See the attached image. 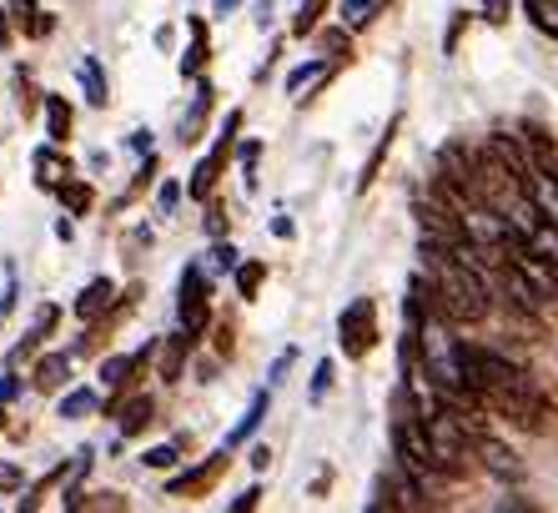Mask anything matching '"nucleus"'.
Returning a JSON list of instances; mask_svg holds the SVG:
<instances>
[{
  "label": "nucleus",
  "instance_id": "a878e982",
  "mask_svg": "<svg viewBox=\"0 0 558 513\" xmlns=\"http://www.w3.org/2000/svg\"><path fill=\"white\" fill-rule=\"evenodd\" d=\"M56 484H65V463H56L51 474L40 478V484H36V488H31L26 499H21V513H26V509H36V503H40V499H46V493H51V488H56Z\"/></svg>",
  "mask_w": 558,
  "mask_h": 513
},
{
  "label": "nucleus",
  "instance_id": "f704fd0d",
  "mask_svg": "<svg viewBox=\"0 0 558 513\" xmlns=\"http://www.w3.org/2000/svg\"><path fill=\"white\" fill-rule=\"evenodd\" d=\"M211 267L232 272V267H236V247H232V242H217V247H211Z\"/></svg>",
  "mask_w": 558,
  "mask_h": 513
},
{
  "label": "nucleus",
  "instance_id": "aec40b11",
  "mask_svg": "<svg viewBox=\"0 0 558 513\" xmlns=\"http://www.w3.org/2000/svg\"><path fill=\"white\" fill-rule=\"evenodd\" d=\"M327 5H332V0H302V5H298V15H292V36H312V30L323 26Z\"/></svg>",
  "mask_w": 558,
  "mask_h": 513
},
{
  "label": "nucleus",
  "instance_id": "f3484780",
  "mask_svg": "<svg viewBox=\"0 0 558 513\" xmlns=\"http://www.w3.org/2000/svg\"><path fill=\"white\" fill-rule=\"evenodd\" d=\"M327 76H332V61H327V56H323V61H307V66H298L292 76H287V96H298V101H302V91L323 86Z\"/></svg>",
  "mask_w": 558,
  "mask_h": 513
},
{
  "label": "nucleus",
  "instance_id": "f257e3e1",
  "mask_svg": "<svg viewBox=\"0 0 558 513\" xmlns=\"http://www.w3.org/2000/svg\"><path fill=\"white\" fill-rule=\"evenodd\" d=\"M483 403H488L494 413H504L508 423L529 428V433H544L548 423H554V403H548V393L529 378V372L513 378V382H504V388H494V393H483Z\"/></svg>",
  "mask_w": 558,
  "mask_h": 513
},
{
  "label": "nucleus",
  "instance_id": "473e14b6",
  "mask_svg": "<svg viewBox=\"0 0 558 513\" xmlns=\"http://www.w3.org/2000/svg\"><path fill=\"white\" fill-rule=\"evenodd\" d=\"M207 232L211 237H227V207L221 201H207Z\"/></svg>",
  "mask_w": 558,
  "mask_h": 513
},
{
  "label": "nucleus",
  "instance_id": "cd10ccee",
  "mask_svg": "<svg viewBox=\"0 0 558 513\" xmlns=\"http://www.w3.org/2000/svg\"><path fill=\"white\" fill-rule=\"evenodd\" d=\"M81 81H86V91H92V106L111 101V96H106V81H101V66H96V61H86V66H81Z\"/></svg>",
  "mask_w": 558,
  "mask_h": 513
},
{
  "label": "nucleus",
  "instance_id": "412c9836",
  "mask_svg": "<svg viewBox=\"0 0 558 513\" xmlns=\"http://www.w3.org/2000/svg\"><path fill=\"white\" fill-rule=\"evenodd\" d=\"M61 201H65V211H71V217H86V211H92V201H96L92 182H76V176H71V182L61 186Z\"/></svg>",
  "mask_w": 558,
  "mask_h": 513
},
{
  "label": "nucleus",
  "instance_id": "2eb2a0df",
  "mask_svg": "<svg viewBox=\"0 0 558 513\" xmlns=\"http://www.w3.org/2000/svg\"><path fill=\"white\" fill-rule=\"evenodd\" d=\"M207 111H211V86H207V81H202V86H196V101H192V111H186V117H182V136H177V142H182V146L202 142V126H207Z\"/></svg>",
  "mask_w": 558,
  "mask_h": 513
},
{
  "label": "nucleus",
  "instance_id": "ea45409f",
  "mask_svg": "<svg viewBox=\"0 0 558 513\" xmlns=\"http://www.w3.org/2000/svg\"><path fill=\"white\" fill-rule=\"evenodd\" d=\"M0 428H5V403H0Z\"/></svg>",
  "mask_w": 558,
  "mask_h": 513
},
{
  "label": "nucleus",
  "instance_id": "b1692460",
  "mask_svg": "<svg viewBox=\"0 0 558 513\" xmlns=\"http://www.w3.org/2000/svg\"><path fill=\"white\" fill-rule=\"evenodd\" d=\"M96 388H76V393H65L61 398V418H86V413H96Z\"/></svg>",
  "mask_w": 558,
  "mask_h": 513
},
{
  "label": "nucleus",
  "instance_id": "0eeeda50",
  "mask_svg": "<svg viewBox=\"0 0 558 513\" xmlns=\"http://www.w3.org/2000/svg\"><path fill=\"white\" fill-rule=\"evenodd\" d=\"M111 307H117V282H111V277H96V282L81 288V297H76L71 313H76L81 322H96V317H106Z\"/></svg>",
  "mask_w": 558,
  "mask_h": 513
},
{
  "label": "nucleus",
  "instance_id": "9b49d317",
  "mask_svg": "<svg viewBox=\"0 0 558 513\" xmlns=\"http://www.w3.org/2000/svg\"><path fill=\"white\" fill-rule=\"evenodd\" d=\"M192 342H196V332H177V338H167L161 347H156V372H161V382H177L182 378V368H186V357H192Z\"/></svg>",
  "mask_w": 558,
  "mask_h": 513
},
{
  "label": "nucleus",
  "instance_id": "423d86ee",
  "mask_svg": "<svg viewBox=\"0 0 558 513\" xmlns=\"http://www.w3.org/2000/svg\"><path fill=\"white\" fill-rule=\"evenodd\" d=\"M56 322H61V307H56V303H40V307H36V322H31V332H26V338H21V342H15V347H11V357H5V363H11V368H15V363H26V357L36 353L40 342H46V338H51V332H56Z\"/></svg>",
  "mask_w": 558,
  "mask_h": 513
},
{
  "label": "nucleus",
  "instance_id": "c756f323",
  "mask_svg": "<svg viewBox=\"0 0 558 513\" xmlns=\"http://www.w3.org/2000/svg\"><path fill=\"white\" fill-rule=\"evenodd\" d=\"M327 388H332V363H317V372H312V403H323Z\"/></svg>",
  "mask_w": 558,
  "mask_h": 513
},
{
  "label": "nucleus",
  "instance_id": "f03ea898",
  "mask_svg": "<svg viewBox=\"0 0 558 513\" xmlns=\"http://www.w3.org/2000/svg\"><path fill=\"white\" fill-rule=\"evenodd\" d=\"M242 121H247V117H242V111H232V117H227V126H221V136H217V146L196 161L192 182H186V197H192V201H211V192H217V182H221V167H227V157H232V146H236V132H242Z\"/></svg>",
  "mask_w": 558,
  "mask_h": 513
},
{
  "label": "nucleus",
  "instance_id": "a211bd4d",
  "mask_svg": "<svg viewBox=\"0 0 558 513\" xmlns=\"http://www.w3.org/2000/svg\"><path fill=\"white\" fill-rule=\"evenodd\" d=\"M11 11H15V26L26 30V36H51L56 21H51L46 11H40L36 0H11Z\"/></svg>",
  "mask_w": 558,
  "mask_h": 513
},
{
  "label": "nucleus",
  "instance_id": "4468645a",
  "mask_svg": "<svg viewBox=\"0 0 558 513\" xmlns=\"http://www.w3.org/2000/svg\"><path fill=\"white\" fill-rule=\"evenodd\" d=\"M186 30H192V51L182 56V76H202V71H207V61H211L207 21H202V15H192V21H186Z\"/></svg>",
  "mask_w": 558,
  "mask_h": 513
},
{
  "label": "nucleus",
  "instance_id": "c9c22d12",
  "mask_svg": "<svg viewBox=\"0 0 558 513\" xmlns=\"http://www.w3.org/2000/svg\"><path fill=\"white\" fill-rule=\"evenodd\" d=\"M508 5H513V0H483V21H488V26H504Z\"/></svg>",
  "mask_w": 558,
  "mask_h": 513
},
{
  "label": "nucleus",
  "instance_id": "1a4fd4ad",
  "mask_svg": "<svg viewBox=\"0 0 558 513\" xmlns=\"http://www.w3.org/2000/svg\"><path fill=\"white\" fill-rule=\"evenodd\" d=\"M71 363H76L71 353L36 357V368H31V388H36V393H61L65 382H71Z\"/></svg>",
  "mask_w": 558,
  "mask_h": 513
},
{
  "label": "nucleus",
  "instance_id": "7c9ffc66",
  "mask_svg": "<svg viewBox=\"0 0 558 513\" xmlns=\"http://www.w3.org/2000/svg\"><path fill=\"white\" fill-rule=\"evenodd\" d=\"M21 484H26V474H21V463H0V493H15Z\"/></svg>",
  "mask_w": 558,
  "mask_h": 513
},
{
  "label": "nucleus",
  "instance_id": "e433bc0d",
  "mask_svg": "<svg viewBox=\"0 0 558 513\" xmlns=\"http://www.w3.org/2000/svg\"><path fill=\"white\" fill-rule=\"evenodd\" d=\"M232 347H236V342H232V322H221V328H217V353L232 357Z\"/></svg>",
  "mask_w": 558,
  "mask_h": 513
},
{
  "label": "nucleus",
  "instance_id": "dca6fc26",
  "mask_svg": "<svg viewBox=\"0 0 558 513\" xmlns=\"http://www.w3.org/2000/svg\"><path fill=\"white\" fill-rule=\"evenodd\" d=\"M71 126H76V111H71V101H65V96H46V136L61 146L65 136H71Z\"/></svg>",
  "mask_w": 558,
  "mask_h": 513
},
{
  "label": "nucleus",
  "instance_id": "4be33fe9",
  "mask_svg": "<svg viewBox=\"0 0 558 513\" xmlns=\"http://www.w3.org/2000/svg\"><path fill=\"white\" fill-rule=\"evenodd\" d=\"M523 11H529V21L544 30V36L558 40V0H523Z\"/></svg>",
  "mask_w": 558,
  "mask_h": 513
},
{
  "label": "nucleus",
  "instance_id": "39448f33",
  "mask_svg": "<svg viewBox=\"0 0 558 513\" xmlns=\"http://www.w3.org/2000/svg\"><path fill=\"white\" fill-rule=\"evenodd\" d=\"M227 463H232V448L221 443V448H217V453H211L207 463H196L192 474H177V478H171L167 488H171V493H177V499H202V493H207V488L217 484L221 474H227Z\"/></svg>",
  "mask_w": 558,
  "mask_h": 513
},
{
  "label": "nucleus",
  "instance_id": "6e6552de",
  "mask_svg": "<svg viewBox=\"0 0 558 513\" xmlns=\"http://www.w3.org/2000/svg\"><path fill=\"white\" fill-rule=\"evenodd\" d=\"M473 448H478V459H483V468H488V474H498V478H519V474H523L519 453H513V448H504L494 433H483V428H478Z\"/></svg>",
  "mask_w": 558,
  "mask_h": 513
},
{
  "label": "nucleus",
  "instance_id": "ddd939ff",
  "mask_svg": "<svg viewBox=\"0 0 558 513\" xmlns=\"http://www.w3.org/2000/svg\"><path fill=\"white\" fill-rule=\"evenodd\" d=\"M398 132H403V117H392V121H388V132L377 136L373 157L363 161V176H357V192H367V186L377 182V171H383V161H388V151H392V142H398Z\"/></svg>",
  "mask_w": 558,
  "mask_h": 513
},
{
  "label": "nucleus",
  "instance_id": "5701e85b",
  "mask_svg": "<svg viewBox=\"0 0 558 513\" xmlns=\"http://www.w3.org/2000/svg\"><path fill=\"white\" fill-rule=\"evenodd\" d=\"M377 11H383V0H342V26H348V30H363Z\"/></svg>",
  "mask_w": 558,
  "mask_h": 513
},
{
  "label": "nucleus",
  "instance_id": "393cba45",
  "mask_svg": "<svg viewBox=\"0 0 558 513\" xmlns=\"http://www.w3.org/2000/svg\"><path fill=\"white\" fill-rule=\"evenodd\" d=\"M262 282H267V262H242V267H236V292H242L247 303L257 297Z\"/></svg>",
  "mask_w": 558,
  "mask_h": 513
},
{
  "label": "nucleus",
  "instance_id": "20e7f679",
  "mask_svg": "<svg viewBox=\"0 0 558 513\" xmlns=\"http://www.w3.org/2000/svg\"><path fill=\"white\" fill-rule=\"evenodd\" d=\"M211 282L202 267H186L182 282H177V313H182V328L186 332H202L211 322Z\"/></svg>",
  "mask_w": 558,
  "mask_h": 513
},
{
  "label": "nucleus",
  "instance_id": "72a5a7b5",
  "mask_svg": "<svg viewBox=\"0 0 558 513\" xmlns=\"http://www.w3.org/2000/svg\"><path fill=\"white\" fill-rule=\"evenodd\" d=\"M15 91H21V111H26V117H36V106H40V91H36V86L21 76V81H15Z\"/></svg>",
  "mask_w": 558,
  "mask_h": 513
},
{
  "label": "nucleus",
  "instance_id": "f8f14e48",
  "mask_svg": "<svg viewBox=\"0 0 558 513\" xmlns=\"http://www.w3.org/2000/svg\"><path fill=\"white\" fill-rule=\"evenodd\" d=\"M71 176H76V171H71V161H65L56 146H40V151H36V186H46V192H61Z\"/></svg>",
  "mask_w": 558,
  "mask_h": 513
},
{
  "label": "nucleus",
  "instance_id": "9d476101",
  "mask_svg": "<svg viewBox=\"0 0 558 513\" xmlns=\"http://www.w3.org/2000/svg\"><path fill=\"white\" fill-rule=\"evenodd\" d=\"M106 413H111V418H121V433H126V438H136V433H146V428H151V413H156V403H151V398H146V393H126V398H121V403H117V408H106Z\"/></svg>",
  "mask_w": 558,
  "mask_h": 513
},
{
  "label": "nucleus",
  "instance_id": "4c0bfd02",
  "mask_svg": "<svg viewBox=\"0 0 558 513\" xmlns=\"http://www.w3.org/2000/svg\"><path fill=\"white\" fill-rule=\"evenodd\" d=\"M257 499H262V488H247V493H242V499L232 503V513H247V509H257Z\"/></svg>",
  "mask_w": 558,
  "mask_h": 513
},
{
  "label": "nucleus",
  "instance_id": "2f4dec72",
  "mask_svg": "<svg viewBox=\"0 0 558 513\" xmlns=\"http://www.w3.org/2000/svg\"><path fill=\"white\" fill-rule=\"evenodd\" d=\"M348 46H352V30L348 26H342V30H327V36H323V51L327 56H342Z\"/></svg>",
  "mask_w": 558,
  "mask_h": 513
},
{
  "label": "nucleus",
  "instance_id": "c85d7f7f",
  "mask_svg": "<svg viewBox=\"0 0 558 513\" xmlns=\"http://www.w3.org/2000/svg\"><path fill=\"white\" fill-rule=\"evenodd\" d=\"M142 463H146V468H171V463H177V443L146 448V453H142Z\"/></svg>",
  "mask_w": 558,
  "mask_h": 513
},
{
  "label": "nucleus",
  "instance_id": "bb28decb",
  "mask_svg": "<svg viewBox=\"0 0 558 513\" xmlns=\"http://www.w3.org/2000/svg\"><path fill=\"white\" fill-rule=\"evenodd\" d=\"M156 167H161V161H156V157H151V151H146V167H142V171H136V182H131V186H126V197H121V207H126V201H136V197H142V192H146V186H151V182H156Z\"/></svg>",
  "mask_w": 558,
  "mask_h": 513
},
{
  "label": "nucleus",
  "instance_id": "7ed1b4c3",
  "mask_svg": "<svg viewBox=\"0 0 558 513\" xmlns=\"http://www.w3.org/2000/svg\"><path fill=\"white\" fill-rule=\"evenodd\" d=\"M338 342H342V353H348L352 363H363V357L377 347V303L373 297H357V303L342 307Z\"/></svg>",
  "mask_w": 558,
  "mask_h": 513
},
{
  "label": "nucleus",
  "instance_id": "58836bf2",
  "mask_svg": "<svg viewBox=\"0 0 558 513\" xmlns=\"http://www.w3.org/2000/svg\"><path fill=\"white\" fill-rule=\"evenodd\" d=\"M15 393H21V382H15V378H5V382H0V403H11Z\"/></svg>",
  "mask_w": 558,
  "mask_h": 513
},
{
  "label": "nucleus",
  "instance_id": "6ab92c4d",
  "mask_svg": "<svg viewBox=\"0 0 558 513\" xmlns=\"http://www.w3.org/2000/svg\"><path fill=\"white\" fill-rule=\"evenodd\" d=\"M267 403H272V393H257L252 398V408L242 413V423H236L232 433H227V448H236V443H247L252 433H257V423H262V413H267Z\"/></svg>",
  "mask_w": 558,
  "mask_h": 513
}]
</instances>
